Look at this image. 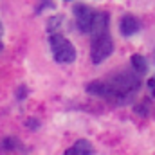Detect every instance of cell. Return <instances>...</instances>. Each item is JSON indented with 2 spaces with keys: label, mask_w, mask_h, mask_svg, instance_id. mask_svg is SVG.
<instances>
[{
  "label": "cell",
  "mask_w": 155,
  "mask_h": 155,
  "mask_svg": "<svg viewBox=\"0 0 155 155\" xmlns=\"http://www.w3.org/2000/svg\"><path fill=\"white\" fill-rule=\"evenodd\" d=\"M60 24H61V18H60V16H52V18L49 20V24H47L49 33H51V35H54V33H56V27H58Z\"/></svg>",
  "instance_id": "cell-10"
},
{
  "label": "cell",
  "mask_w": 155,
  "mask_h": 155,
  "mask_svg": "<svg viewBox=\"0 0 155 155\" xmlns=\"http://www.w3.org/2000/svg\"><path fill=\"white\" fill-rule=\"evenodd\" d=\"M114 52V40L110 33H99L92 35V45H90V60L94 65H99L103 60H107Z\"/></svg>",
  "instance_id": "cell-3"
},
{
  "label": "cell",
  "mask_w": 155,
  "mask_h": 155,
  "mask_svg": "<svg viewBox=\"0 0 155 155\" xmlns=\"http://www.w3.org/2000/svg\"><path fill=\"white\" fill-rule=\"evenodd\" d=\"M119 29H121V35H123V36H134L135 33L141 31V22H139V18L134 16V15H124V16L121 18Z\"/></svg>",
  "instance_id": "cell-5"
},
{
  "label": "cell",
  "mask_w": 155,
  "mask_h": 155,
  "mask_svg": "<svg viewBox=\"0 0 155 155\" xmlns=\"http://www.w3.org/2000/svg\"><path fill=\"white\" fill-rule=\"evenodd\" d=\"M4 49V43H2V38H0V51Z\"/></svg>",
  "instance_id": "cell-13"
},
{
  "label": "cell",
  "mask_w": 155,
  "mask_h": 155,
  "mask_svg": "<svg viewBox=\"0 0 155 155\" xmlns=\"http://www.w3.org/2000/svg\"><path fill=\"white\" fill-rule=\"evenodd\" d=\"M63 155H78V153H76V150H74V148H69V150H67Z\"/></svg>",
  "instance_id": "cell-12"
},
{
  "label": "cell",
  "mask_w": 155,
  "mask_h": 155,
  "mask_svg": "<svg viewBox=\"0 0 155 155\" xmlns=\"http://www.w3.org/2000/svg\"><path fill=\"white\" fill-rule=\"evenodd\" d=\"M74 16H76V25L81 33H90V27H92V16H94V11L85 5V4H76L74 5Z\"/></svg>",
  "instance_id": "cell-4"
},
{
  "label": "cell",
  "mask_w": 155,
  "mask_h": 155,
  "mask_svg": "<svg viewBox=\"0 0 155 155\" xmlns=\"http://www.w3.org/2000/svg\"><path fill=\"white\" fill-rule=\"evenodd\" d=\"M153 61H155V51H153Z\"/></svg>",
  "instance_id": "cell-14"
},
{
  "label": "cell",
  "mask_w": 155,
  "mask_h": 155,
  "mask_svg": "<svg viewBox=\"0 0 155 155\" xmlns=\"http://www.w3.org/2000/svg\"><path fill=\"white\" fill-rule=\"evenodd\" d=\"M72 148L76 150L78 155H94V146H92V143L87 141V139H79Z\"/></svg>",
  "instance_id": "cell-8"
},
{
  "label": "cell",
  "mask_w": 155,
  "mask_h": 155,
  "mask_svg": "<svg viewBox=\"0 0 155 155\" xmlns=\"http://www.w3.org/2000/svg\"><path fill=\"white\" fill-rule=\"evenodd\" d=\"M16 148H20V143H18L15 137H5V139L0 143V150H4V152H13V150H16Z\"/></svg>",
  "instance_id": "cell-9"
},
{
  "label": "cell",
  "mask_w": 155,
  "mask_h": 155,
  "mask_svg": "<svg viewBox=\"0 0 155 155\" xmlns=\"http://www.w3.org/2000/svg\"><path fill=\"white\" fill-rule=\"evenodd\" d=\"M49 45L52 51V56L58 63H72L76 60V49L71 43V40L65 38L60 33H54L49 36Z\"/></svg>",
  "instance_id": "cell-2"
},
{
  "label": "cell",
  "mask_w": 155,
  "mask_h": 155,
  "mask_svg": "<svg viewBox=\"0 0 155 155\" xmlns=\"http://www.w3.org/2000/svg\"><path fill=\"white\" fill-rule=\"evenodd\" d=\"M141 87V76H137L134 71H121L105 79H96L87 85V92L103 99H108L112 103L123 105L132 101L134 94Z\"/></svg>",
  "instance_id": "cell-1"
},
{
  "label": "cell",
  "mask_w": 155,
  "mask_h": 155,
  "mask_svg": "<svg viewBox=\"0 0 155 155\" xmlns=\"http://www.w3.org/2000/svg\"><path fill=\"white\" fill-rule=\"evenodd\" d=\"M148 88H150V92H152V97H155V76L150 78V81H148Z\"/></svg>",
  "instance_id": "cell-11"
},
{
  "label": "cell",
  "mask_w": 155,
  "mask_h": 155,
  "mask_svg": "<svg viewBox=\"0 0 155 155\" xmlns=\"http://www.w3.org/2000/svg\"><path fill=\"white\" fill-rule=\"evenodd\" d=\"M107 31H108V13H105V11H94L90 33L92 35H99V33H107Z\"/></svg>",
  "instance_id": "cell-6"
},
{
  "label": "cell",
  "mask_w": 155,
  "mask_h": 155,
  "mask_svg": "<svg viewBox=\"0 0 155 155\" xmlns=\"http://www.w3.org/2000/svg\"><path fill=\"white\" fill-rule=\"evenodd\" d=\"M130 63H132V71H134L137 76H144V74L148 72V61H146L144 56L134 54V56L130 58Z\"/></svg>",
  "instance_id": "cell-7"
}]
</instances>
